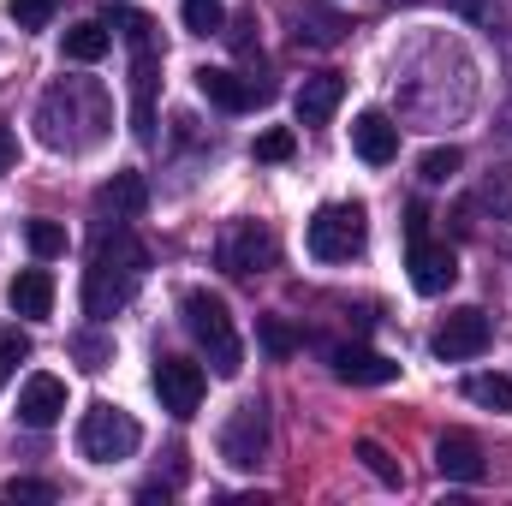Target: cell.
Instances as JSON below:
<instances>
[{
	"instance_id": "1",
	"label": "cell",
	"mask_w": 512,
	"mask_h": 506,
	"mask_svg": "<svg viewBox=\"0 0 512 506\" xmlns=\"http://www.w3.org/2000/svg\"><path fill=\"white\" fill-rule=\"evenodd\" d=\"M143 268H149V251H143V239H131V221H114V233L102 227L96 233V256L84 268V310L96 322H108L114 310H126L131 298H137Z\"/></svg>"
},
{
	"instance_id": "2",
	"label": "cell",
	"mask_w": 512,
	"mask_h": 506,
	"mask_svg": "<svg viewBox=\"0 0 512 506\" xmlns=\"http://www.w3.org/2000/svg\"><path fill=\"white\" fill-rule=\"evenodd\" d=\"M36 126H42V143H48V149H90V143H102L108 126H114L108 90L90 84V78H66V84H54V90L42 96Z\"/></svg>"
},
{
	"instance_id": "3",
	"label": "cell",
	"mask_w": 512,
	"mask_h": 506,
	"mask_svg": "<svg viewBox=\"0 0 512 506\" xmlns=\"http://www.w3.org/2000/svg\"><path fill=\"white\" fill-rule=\"evenodd\" d=\"M179 316H185V334L209 352V370L221 381H233L245 370V346H239V334H233V316H227V298L221 292H185L179 298Z\"/></svg>"
},
{
	"instance_id": "4",
	"label": "cell",
	"mask_w": 512,
	"mask_h": 506,
	"mask_svg": "<svg viewBox=\"0 0 512 506\" xmlns=\"http://www.w3.org/2000/svg\"><path fill=\"white\" fill-rule=\"evenodd\" d=\"M364 239H370L364 203H322L310 215V227H304V245H310L316 262H352V256L364 251Z\"/></svg>"
},
{
	"instance_id": "5",
	"label": "cell",
	"mask_w": 512,
	"mask_h": 506,
	"mask_svg": "<svg viewBox=\"0 0 512 506\" xmlns=\"http://www.w3.org/2000/svg\"><path fill=\"white\" fill-rule=\"evenodd\" d=\"M143 447V429H137V417L120 411V405H90L84 411V423H78V453L90 459V465H120Z\"/></svg>"
},
{
	"instance_id": "6",
	"label": "cell",
	"mask_w": 512,
	"mask_h": 506,
	"mask_svg": "<svg viewBox=\"0 0 512 506\" xmlns=\"http://www.w3.org/2000/svg\"><path fill=\"white\" fill-rule=\"evenodd\" d=\"M489 340H495L489 316H483L477 304H465V310H453V316L435 328V358H441V364H465V358H483Z\"/></svg>"
},
{
	"instance_id": "7",
	"label": "cell",
	"mask_w": 512,
	"mask_h": 506,
	"mask_svg": "<svg viewBox=\"0 0 512 506\" xmlns=\"http://www.w3.org/2000/svg\"><path fill=\"white\" fill-rule=\"evenodd\" d=\"M203 387H209V376H203V364H191V358H161L155 364V393H161V411L167 417H197V405H203Z\"/></svg>"
},
{
	"instance_id": "8",
	"label": "cell",
	"mask_w": 512,
	"mask_h": 506,
	"mask_svg": "<svg viewBox=\"0 0 512 506\" xmlns=\"http://www.w3.org/2000/svg\"><path fill=\"white\" fill-rule=\"evenodd\" d=\"M262 453H268V411H262V405H239L233 423L221 429V459H227L233 471H256Z\"/></svg>"
},
{
	"instance_id": "9",
	"label": "cell",
	"mask_w": 512,
	"mask_h": 506,
	"mask_svg": "<svg viewBox=\"0 0 512 506\" xmlns=\"http://www.w3.org/2000/svg\"><path fill=\"white\" fill-rule=\"evenodd\" d=\"M274 233L268 227H256V221H233L227 233H221V268L227 274H256V268H268L274 262Z\"/></svg>"
},
{
	"instance_id": "10",
	"label": "cell",
	"mask_w": 512,
	"mask_h": 506,
	"mask_svg": "<svg viewBox=\"0 0 512 506\" xmlns=\"http://www.w3.org/2000/svg\"><path fill=\"white\" fill-rule=\"evenodd\" d=\"M197 90H203L215 108H227V114H251V108H262V102L274 96L268 84L239 78V72H227V66H203V72H197Z\"/></svg>"
},
{
	"instance_id": "11",
	"label": "cell",
	"mask_w": 512,
	"mask_h": 506,
	"mask_svg": "<svg viewBox=\"0 0 512 506\" xmlns=\"http://www.w3.org/2000/svg\"><path fill=\"white\" fill-rule=\"evenodd\" d=\"M60 417H66V381L48 376V370L24 376V387H18V423H30V429H54Z\"/></svg>"
},
{
	"instance_id": "12",
	"label": "cell",
	"mask_w": 512,
	"mask_h": 506,
	"mask_svg": "<svg viewBox=\"0 0 512 506\" xmlns=\"http://www.w3.org/2000/svg\"><path fill=\"white\" fill-rule=\"evenodd\" d=\"M155 78H161V48H131V131L143 143L155 137Z\"/></svg>"
},
{
	"instance_id": "13",
	"label": "cell",
	"mask_w": 512,
	"mask_h": 506,
	"mask_svg": "<svg viewBox=\"0 0 512 506\" xmlns=\"http://www.w3.org/2000/svg\"><path fill=\"white\" fill-rule=\"evenodd\" d=\"M340 102H346V78H340V72H316V78L298 84L292 114H298V126H328Z\"/></svg>"
},
{
	"instance_id": "14",
	"label": "cell",
	"mask_w": 512,
	"mask_h": 506,
	"mask_svg": "<svg viewBox=\"0 0 512 506\" xmlns=\"http://www.w3.org/2000/svg\"><path fill=\"white\" fill-rule=\"evenodd\" d=\"M453 280H459V256L447 251V245H429V239H417V245H411V286H417L423 298L447 292Z\"/></svg>"
},
{
	"instance_id": "15",
	"label": "cell",
	"mask_w": 512,
	"mask_h": 506,
	"mask_svg": "<svg viewBox=\"0 0 512 506\" xmlns=\"http://www.w3.org/2000/svg\"><path fill=\"white\" fill-rule=\"evenodd\" d=\"M352 149H358L370 167H387V161L399 155V126L387 120L382 108H364V114L352 120Z\"/></svg>"
},
{
	"instance_id": "16",
	"label": "cell",
	"mask_w": 512,
	"mask_h": 506,
	"mask_svg": "<svg viewBox=\"0 0 512 506\" xmlns=\"http://www.w3.org/2000/svg\"><path fill=\"white\" fill-rule=\"evenodd\" d=\"M435 465H441V477H447V483H483V477H489L483 447H477L471 435H459V429L435 441Z\"/></svg>"
},
{
	"instance_id": "17",
	"label": "cell",
	"mask_w": 512,
	"mask_h": 506,
	"mask_svg": "<svg viewBox=\"0 0 512 506\" xmlns=\"http://www.w3.org/2000/svg\"><path fill=\"white\" fill-rule=\"evenodd\" d=\"M334 376L352 381V387H387V381H399V364L370 352V346H340L334 352Z\"/></svg>"
},
{
	"instance_id": "18",
	"label": "cell",
	"mask_w": 512,
	"mask_h": 506,
	"mask_svg": "<svg viewBox=\"0 0 512 506\" xmlns=\"http://www.w3.org/2000/svg\"><path fill=\"white\" fill-rule=\"evenodd\" d=\"M96 209L114 215V221H143V209H149V185H143V173H114V179L96 191Z\"/></svg>"
},
{
	"instance_id": "19",
	"label": "cell",
	"mask_w": 512,
	"mask_h": 506,
	"mask_svg": "<svg viewBox=\"0 0 512 506\" xmlns=\"http://www.w3.org/2000/svg\"><path fill=\"white\" fill-rule=\"evenodd\" d=\"M6 304H12L18 316H30V322L54 316V274H48V268H24V274L6 286Z\"/></svg>"
},
{
	"instance_id": "20",
	"label": "cell",
	"mask_w": 512,
	"mask_h": 506,
	"mask_svg": "<svg viewBox=\"0 0 512 506\" xmlns=\"http://www.w3.org/2000/svg\"><path fill=\"white\" fill-rule=\"evenodd\" d=\"M108 48H114V30H108L102 18H84V24H72V30L60 36V54H66V60H78V66L108 60Z\"/></svg>"
},
{
	"instance_id": "21",
	"label": "cell",
	"mask_w": 512,
	"mask_h": 506,
	"mask_svg": "<svg viewBox=\"0 0 512 506\" xmlns=\"http://www.w3.org/2000/svg\"><path fill=\"white\" fill-rule=\"evenodd\" d=\"M292 24H298V42H316V48H334L346 36V24L334 12H316V6H292Z\"/></svg>"
},
{
	"instance_id": "22",
	"label": "cell",
	"mask_w": 512,
	"mask_h": 506,
	"mask_svg": "<svg viewBox=\"0 0 512 506\" xmlns=\"http://www.w3.org/2000/svg\"><path fill=\"white\" fill-rule=\"evenodd\" d=\"M465 393H471L483 411H512V376H501V370L471 376V381H465Z\"/></svg>"
},
{
	"instance_id": "23",
	"label": "cell",
	"mask_w": 512,
	"mask_h": 506,
	"mask_svg": "<svg viewBox=\"0 0 512 506\" xmlns=\"http://www.w3.org/2000/svg\"><path fill=\"white\" fill-rule=\"evenodd\" d=\"M24 245H30L36 262H54V256H66L72 239H66V227H60V221H30V227H24Z\"/></svg>"
},
{
	"instance_id": "24",
	"label": "cell",
	"mask_w": 512,
	"mask_h": 506,
	"mask_svg": "<svg viewBox=\"0 0 512 506\" xmlns=\"http://www.w3.org/2000/svg\"><path fill=\"white\" fill-rule=\"evenodd\" d=\"M358 459H364V471H370L382 489H399V483H405V471L393 465V453H387L382 441H358Z\"/></svg>"
},
{
	"instance_id": "25",
	"label": "cell",
	"mask_w": 512,
	"mask_h": 506,
	"mask_svg": "<svg viewBox=\"0 0 512 506\" xmlns=\"http://www.w3.org/2000/svg\"><path fill=\"white\" fill-rule=\"evenodd\" d=\"M256 340H262L268 358H292V352H298V334H292L280 316H262V322H256Z\"/></svg>"
},
{
	"instance_id": "26",
	"label": "cell",
	"mask_w": 512,
	"mask_h": 506,
	"mask_svg": "<svg viewBox=\"0 0 512 506\" xmlns=\"http://www.w3.org/2000/svg\"><path fill=\"white\" fill-rule=\"evenodd\" d=\"M108 30H120L131 48H155V18H149V12H114Z\"/></svg>"
},
{
	"instance_id": "27",
	"label": "cell",
	"mask_w": 512,
	"mask_h": 506,
	"mask_svg": "<svg viewBox=\"0 0 512 506\" xmlns=\"http://www.w3.org/2000/svg\"><path fill=\"white\" fill-rule=\"evenodd\" d=\"M459 167H465V155H459L453 143H435V149L423 155V179H429V185H447Z\"/></svg>"
},
{
	"instance_id": "28",
	"label": "cell",
	"mask_w": 512,
	"mask_h": 506,
	"mask_svg": "<svg viewBox=\"0 0 512 506\" xmlns=\"http://www.w3.org/2000/svg\"><path fill=\"white\" fill-rule=\"evenodd\" d=\"M185 30H197V36H221V30H227L221 0H185Z\"/></svg>"
},
{
	"instance_id": "29",
	"label": "cell",
	"mask_w": 512,
	"mask_h": 506,
	"mask_svg": "<svg viewBox=\"0 0 512 506\" xmlns=\"http://www.w3.org/2000/svg\"><path fill=\"white\" fill-rule=\"evenodd\" d=\"M6 12H12L18 30H42V24L60 12V0H6Z\"/></svg>"
},
{
	"instance_id": "30",
	"label": "cell",
	"mask_w": 512,
	"mask_h": 506,
	"mask_svg": "<svg viewBox=\"0 0 512 506\" xmlns=\"http://www.w3.org/2000/svg\"><path fill=\"white\" fill-rule=\"evenodd\" d=\"M24 358H30V334L24 328H0V381L12 376Z\"/></svg>"
},
{
	"instance_id": "31",
	"label": "cell",
	"mask_w": 512,
	"mask_h": 506,
	"mask_svg": "<svg viewBox=\"0 0 512 506\" xmlns=\"http://www.w3.org/2000/svg\"><path fill=\"white\" fill-rule=\"evenodd\" d=\"M72 352L84 358V370H108V358H114V346H108V340H96V334H78V340H72Z\"/></svg>"
},
{
	"instance_id": "32",
	"label": "cell",
	"mask_w": 512,
	"mask_h": 506,
	"mask_svg": "<svg viewBox=\"0 0 512 506\" xmlns=\"http://www.w3.org/2000/svg\"><path fill=\"white\" fill-rule=\"evenodd\" d=\"M256 161H292V131H262L256 137Z\"/></svg>"
},
{
	"instance_id": "33",
	"label": "cell",
	"mask_w": 512,
	"mask_h": 506,
	"mask_svg": "<svg viewBox=\"0 0 512 506\" xmlns=\"http://www.w3.org/2000/svg\"><path fill=\"white\" fill-rule=\"evenodd\" d=\"M6 501H54V483H36V477H12V483H6Z\"/></svg>"
},
{
	"instance_id": "34",
	"label": "cell",
	"mask_w": 512,
	"mask_h": 506,
	"mask_svg": "<svg viewBox=\"0 0 512 506\" xmlns=\"http://www.w3.org/2000/svg\"><path fill=\"white\" fill-rule=\"evenodd\" d=\"M459 12H465L471 24H489V30L507 18V6H501V0H459Z\"/></svg>"
},
{
	"instance_id": "35",
	"label": "cell",
	"mask_w": 512,
	"mask_h": 506,
	"mask_svg": "<svg viewBox=\"0 0 512 506\" xmlns=\"http://www.w3.org/2000/svg\"><path fill=\"white\" fill-rule=\"evenodd\" d=\"M405 239H411V245L429 239V209H423V203H411V215H405Z\"/></svg>"
},
{
	"instance_id": "36",
	"label": "cell",
	"mask_w": 512,
	"mask_h": 506,
	"mask_svg": "<svg viewBox=\"0 0 512 506\" xmlns=\"http://www.w3.org/2000/svg\"><path fill=\"white\" fill-rule=\"evenodd\" d=\"M12 167H18V137L0 131V173H12Z\"/></svg>"
}]
</instances>
